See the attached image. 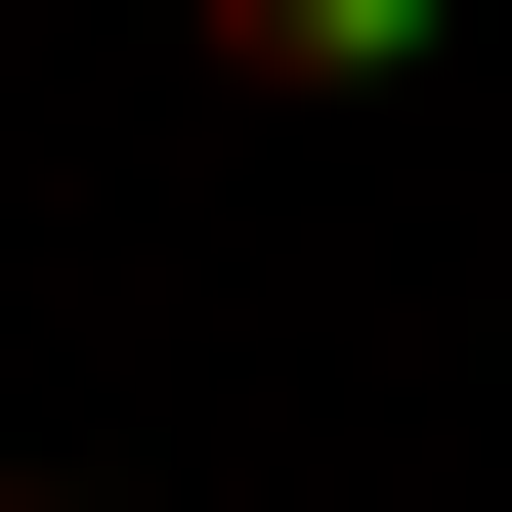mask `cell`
<instances>
[{"label": "cell", "instance_id": "obj_2", "mask_svg": "<svg viewBox=\"0 0 512 512\" xmlns=\"http://www.w3.org/2000/svg\"><path fill=\"white\" fill-rule=\"evenodd\" d=\"M0 512H128V470H0Z\"/></svg>", "mask_w": 512, "mask_h": 512}, {"label": "cell", "instance_id": "obj_1", "mask_svg": "<svg viewBox=\"0 0 512 512\" xmlns=\"http://www.w3.org/2000/svg\"><path fill=\"white\" fill-rule=\"evenodd\" d=\"M171 43H214V86H299V128H342V86H427L470 0H171Z\"/></svg>", "mask_w": 512, "mask_h": 512}]
</instances>
